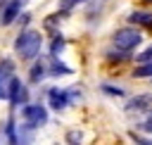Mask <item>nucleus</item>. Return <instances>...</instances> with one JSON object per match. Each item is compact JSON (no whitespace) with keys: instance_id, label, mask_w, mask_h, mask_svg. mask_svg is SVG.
I'll return each instance as SVG.
<instances>
[{"instance_id":"12","label":"nucleus","mask_w":152,"mask_h":145,"mask_svg":"<svg viewBox=\"0 0 152 145\" xmlns=\"http://www.w3.org/2000/svg\"><path fill=\"white\" fill-rule=\"evenodd\" d=\"M45 74H48V67H45V62L38 59V62L31 67V71H28V81H31V83H40Z\"/></svg>"},{"instance_id":"6","label":"nucleus","mask_w":152,"mask_h":145,"mask_svg":"<svg viewBox=\"0 0 152 145\" xmlns=\"http://www.w3.org/2000/svg\"><path fill=\"white\" fill-rule=\"evenodd\" d=\"M24 5H26V0H7V2L2 5V12H0V24H2V26L14 24V19L21 14Z\"/></svg>"},{"instance_id":"10","label":"nucleus","mask_w":152,"mask_h":145,"mask_svg":"<svg viewBox=\"0 0 152 145\" xmlns=\"http://www.w3.org/2000/svg\"><path fill=\"white\" fill-rule=\"evenodd\" d=\"M48 74L50 76H69V74H74V69L66 67L64 62H59L57 57H52L50 59V67H48Z\"/></svg>"},{"instance_id":"5","label":"nucleus","mask_w":152,"mask_h":145,"mask_svg":"<svg viewBox=\"0 0 152 145\" xmlns=\"http://www.w3.org/2000/svg\"><path fill=\"white\" fill-rule=\"evenodd\" d=\"M48 105L50 109L55 112H62L71 105V95H69V88H50L48 90Z\"/></svg>"},{"instance_id":"9","label":"nucleus","mask_w":152,"mask_h":145,"mask_svg":"<svg viewBox=\"0 0 152 145\" xmlns=\"http://www.w3.org/2000/svg\"><path fill=\"white\" fill-rule=\"evenodd\" d=\"M128 21H131V24H138V26H145V29H152V12L135 10V12L128 14Z\"/></svg>"},{"instance_id":"13","label":"nucleus","mask_w":152,"mask_h":145,"mask_svg":"<svg viewBox=\"0 0 152 145\" xmlns=\"http://www.w3.org/2000/svg\"><path fill=\"white\" fill-rule=\"evenodd\" d=\"M133 76L135 78H152V62H145V64L135 67L133 69Z\"/></svg>"},{"instance_id":"8","label":"nucleus","mask_w":152,"mask_h":145,"mask_svg":"<svg viewBox=\"0 0 152 145\" xmlns=\"http://www.w3.org/2000/svg\"><path fill=\"white\" fill-rule=\"evenodd\" d=\"M150 105H152V95H150V93H142V95L131 97V100L126 102V112H142V109H147Z\"/></svg>"},{"instance_id":"15","label":"nucleus","mask_w":152,"mask_h":145,"mask_svg":"<svg viewBox=\"0 0 152 145\" xmlns=\"http://www.w3.org/2000/svg\"><path fill=\"white\" fill-rule=\"evenodd\" d=\"M102 93H107V95H112V97H124V88L112 86V83H102Z\"/></svg>"},{"instance_id":"14","label":"nucleus","mask_w":152,"mask_h":145,"mask_svg":"<svg viewBox=\"0 0 152 145\" xmlns=\"http://www.w3.org/2000/svg\"><path fill=\"white\" fill-rule=\"evenodd\" d=\"M62 50H64V38H62V36H55V38H52V43H50V55H52V57H57Z\"/></svg>"},{"instance_id":"17","label":"nucleus","mask_w":152,"mask_h":145,"mask_svg":"<svg viewBox=\"0 0 152 145\" xmlns=\"http://www.w3.org/2000/svg\"><path fill=\"white\" fill-rule=\"evenodd\" d=\"M81 2H86V0H59V12L62 14H66V12H71L76 5H81Z\"/></svg>"},{"instance_id":"18","label":"nucleus","mask_w":152,"mask_h":145,"mask_svg":"<svg viewBox=\"0 0 152 145\" xmlns=\"http://www.w3.org/2000/svg\"><path fill=\"white\" fill-rule=\"evenodd\" d=\"M135 59H138L140 64H145V62H152V43H150V45H147L142 52H138V55H135Z\"/></svg>"},{"instance_id":"11","label":"nucleus","mask_w":152,"mask_h":145,"mask_svg":"<svg viewBox=\"0 0 152 145\" xmlns=\"http://www.w3.org/2000/svg\"><path fill=\"white\" fill-rule=\"evenodd\" d=\"M33 131L36 128H31L28 124L17 126V145H31L33 143Z\"/></svg>"},{"instance_id":"2","label":"nucleus","mask_w":152,"mask_h":145,"mask_svg":"<svg viewBox=\"0 0 152 145\" xmlns=\"http://www.w3.org/2000/svg\"><path fill=\"white\" fill-rule=\"evenodd\" d=\"M140 43H142V33H140L138 29H133V26H124V29L114 31V36H112L114 50H121V52H131V50H135Z\"/></svg>"},{"instance_id":"20","label":"nucleus","mask_w":152,"mask_h":145,"mask_svg":"<svg viewBox=\"0 0 152 145\" xmlns=\"http://www.w3.org/2000/svg\"><path fill=\"white\" fill-rule=\"evenodd\" d=\"M142 131H147V133H152V112L145 116V121H142Z\"/></svg>"},{"instance_id":"7","label":"nucleus","mask_w":152,"mask_h":145,"mask_svg":"<svg viewBox=\"0 0 152 145\" xmlns=\"http://www.w3.org/2000/svg\"><path fill=\"white\" fill-rule=\"evenodd\" d=\"M12 62L10 59H5L2 64H0V97L2 100H7V88H10V81H12Z\"/></svg>"},{"instance_id":"4","label":"nucleus","mask_w":152,"mask_h":145,"mask_svg":"<svg viewBox=\"0 0 152 145\" xmlns=\"http://www.w3.org/2000/svg\"><path fill=\"white\" fill-rule=\"evenodd\" d=\"M7 100H10V105L12 107H19V105H28V88L17 78V76H12V81H10V88H7Z\"/></svg>"},{"instance_id":"21","label":"nucleus","mask_w":152,"mask_h":145,"mask_svg":"<svg viewBox=\"0 0 152 145\" xmlns=\"http://www.w3.org/2000/svg\"><path fill=\"white\" fill-rule=\"evenodd\" d=\"M145 2H152V0H145Z\"/></svg>"},{"instance_id":"16","label":"nucleus","mask_w":152,"mask_h":145,"mask_svg":"<svg viewBox=\"0 0 152 145\" xmlns=\"http://www.w3.org/2000/svg\"><path fill=\"white\" fill-rule=\"evenodd\" d=\"M81 143H83V133L81 131L74 128V131L66 133V145H81Z\"/></svg>"},{"instance_id":"3","label":"nucleus","mask_w":152,"mask_h":145,"mask_svg":"<svg viewBox=\"0 0 152 145\" xmlns=\"http://www.w3.org/2000/svg\"><path fill=\"white\" fill-rule=\"evenodd\" d=\"M21 116H24V124H28L31 128H40L48 124V109L43 105H24Z\"/></svg>"},{"instance_id":"19","label":"nucleus","mask_w":152,"mask_h":145,"mask_svg":"<svg viewBox=\"0 0 152 145\" xmlns=\"http://www.w3.org/2000/svg\"><path fill=\"white\" fill-rule=\"evenodd\" d=\"M131 140H133V145H152V138H145L138 133H131Z\"/></svg>"},{"instance_id":"1","label":"nucleus","mask_w":152,"mask_h":145,"mask_svg":"<svg viewBox=\"0 0 152 145\" xmlns=\"http://www.w3.org/2000/svg\"><path fill=\"white\" fill-rule=\"evenodd\" d=\"M40 45H43L40 31L24 29V31L17 36V40H14V52H17L21 59H36L38 52H40Z\"/></svg>"}]
</instances>
